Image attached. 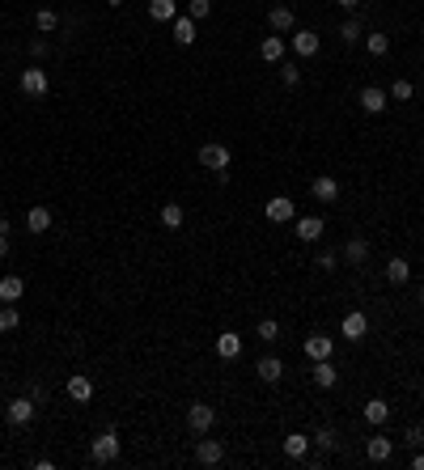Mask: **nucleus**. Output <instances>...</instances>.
<instances>
[{"instance_id":"nucleus-36","label":"nucleus","mask_w":424,"mask_h":470,"mask_svg":"<svg viewBox=\"0 0 424 470\" xmlns=\"http://www.w3.org/2000/svg\"><path fill=\"white\" fill-rule=\"evenodd\" d=\"M280 81H284L289 89H297V85H302V68H297V64H284V60H280Z\"/></svg>"},{"instance_id":"nucleus-14","label":"nucleus","mask_w":424,"mask_h":470,"mask_svg":"<svg viewBox=\"0 0 424 470\" xmlns=\"http://www.w3.org/2000/svg\"><path fill=\"white\" fill-rule=\"evenodd\" d=\"M293 225H297V242H310L314 246L322 237V216H297Z\"/></svg>"},{"instance_id":"nucleus-31","label":"nucleus","mask_w":424,"mask_h":470,"mask_svg":"<svg viewBox=\"0 0 424 470\" xmlns=\"http://www.w3.org/2000/svg\"><path fill=\"white\" fill-rule=\"evenodd\" d=\"M21 327V314H17V305H0V335H13Z\"/></svg>"},{"instance_id":"nucleus-34","label":"nucleus","mask_w":424,"mask_h":470,"mask_svg":"<svg viewBox=\"0 0 424 470\" xmlns=\"http://www.w3.org/2000/svg\"><path fill=\"white\" fill-rule=\"evenodd\" d=\"M365 51L369 56H386L390 51V34H365Z\"/></svg>"},{"instance_id":"nucleus-6","label":"nucleus","mask_w":424,"mask_h":470,"mask_svg":"<svg viewBox=\"0 0 424 470\" xmlns=\"http://www.w3.org/2000/svg\"><path fill=\"white\" fill-rule=\"evenodd\" d=\"M34 411H38V403L30 399V394H21V399H13V403H9V411H5V415H9V424H13V428H26L30 419H34Z\"/></svg>"},{"instance_id":"nucleus-16","label":"nucleus","mask_w":424,"mask_h":470,"mask_svg":"<svg viewBox=\"0 0 424 470\" xmlns=\"http://www.w3.org/2000/svg\"><path fill=\"white\" fill-rule=\"evenodd\" d=\"M318 34L314 30H293V51L297 56H302V60H310V56H318Z\"/></svg>"},{"instance_id":"nucleus-5","label":"nucleus","mask_w":424,"mask_h":470,"mask_svg":"<svg viewBox=\"0 0 424 470\" xmlns=\"http://www.w3.org/2000/svg\"><path fill=\"white\" fill-rule=\"evenodd\" d=\"M17 85H21V93H26V97H43L47 89H52V77H47V68H26Z\"/></svg>"},{"instance_id":"nucleus-43","label":"nucleus","mask_w":424,"mask_h":470,"mask_svg":"<svg viewBox=\"0 0 424 470\" xmlns=\"http://www.w3.org/2000/svg\"><path fill=\"white\" fill-rule=\"evenodd\" d=\"M412 470H424V454L420 449H412Z\"/></svg>"},{"instance_id":"nucleus-20","label":"nucleus","mask_w":424,"mask_h":470,"mask_svg":"<svg viewBox=\"0 0 424 470\" xmlns=\"http://www.w3.org/2000/svg\"><path fill=\"white\" fill-rule=\"evenodd\" d=\"M361 415H365V424H373V428H382L386 419H390V403H386V399H369Z\"/></svg>"},{"instance_id":"nucleus-10","label":"nucleus","mask_w":424,"mask_h":470,"mask_svg":"<svg viewBox=\"0 0 424 470\" xmlns=\"http://www.w3.org/2000/svg\"><path fill=\"white\" fill-rule=\"evenodd\" d=\"M267 26H271V34H293L297 17H293V9H289V5H276V9L267 13Z\"/></svg>"},{"instance_id":"nucleus-15","label":"nucleus","mask_w":424,"mask_h":470,"mask_svg":"<svg viewBox=\"0 0 424 470\" xmlns=\"http://www.w3.org/2000/svg\"><path fill=\"white\" fill-rule=\"evenodd\" d=\"M216 356H221V360L242 356V335H238V331H221V335H216Z\"/></svg>"},{"instance_id":"nucleus-38","label":"nucleus","mask_w":424,"mask_h":470,"mask_svg":"<svg viewBox=\"0 0 424 470\" xmlns=\"http://www.w3.org/2000/svg\"><path fill=\"white\" fill-rule=\"evenodd\" d=\"M386 93L394 97V102H412V93H416V89H412V81H394Z\"/></svg>"},{"instance_id":"nucleus-4","label":"nucleus","mask_w":424,"mask_h":470,"mask_svg":"<svg viewBox=\"0 0 424 470\" xmlns=\"http://www.w3.org/2000/svg\"><path fill=\"white\" fill-rule=\"evenodd\" d=\"M230 148L225 144H216V140H208L204 148H199V165H204V169H216V174H221V169H230Z\"/></svg>"},{"instance_id":"nucleus-26","label":"nucleus","mask_w":424,"mask_h":470,"mask_svg":"<svg viewBox=\"0 0 424 470\" xmlns=\"http://www.w3.org/2000/svg\"><path fill=\"white\" fill-rule=\"evenodd\" d=\"M331 348H335V343H331L327 335H310V339H306V356H310V360H331Z\"/></svg>"},{"instance_id":"nucleus-25","label":"nucleus","mask_w":424,"mask_h":470,"mask_svg":"<svg viewBox=\"0 0 424 470\" xmlns=\"http://www.w3.org/2000/svg\"><path fill=\"white\" fill-rule=\"evenodd\" d=\"M386 280H390V284H408V280H412V263H408L403 255H394V259L386 263Z\"/></svg>"},{"instance_id":"nucleus-1","label":"nucleus","mask_w":424,"mask_h":470,"mask_svg":"<svg viewBox=\"0 0 424 470\" xmlns=\"http://www.w3.org/2000/svg\"><path fill=\"white\" fill-rule=\"evenodd\" d=\"M119 449H123V440H119V432H115V428H107V432H98V436L89 440V458H93L98 466H107V462H115V458H119Z\"/></svg>"},{"instance_id":"nucleus-46","label":"nucleus","mask_w":424,"mask_h":470,"mask_svg":"<svg viewBox=\"0 0 424 470\" xmlns=\"http://www.w3.org/2000/svg\"><path fill=\"white\" fill-rule=\"evenodd\" d=\"M416 301H420V305H424V284H420V292H416Z\"/></svg>"},{"instance_id":"nucleus-2","label":"nucleus","mask_w":424,"mask_h":470,"mask_svg":"<svg viewBox=\"0 0 424 470\" xmlns=\"http://www.w3.org/2000/svg\"><path fill=\"white\" fill-rule=\"evenodd\" d=\"M212 424H216V407H208V403H191V407H187V428H191L195 436H208Z\"/></svg>"},{"instance_id":"nucleus-22","label":"nucleus","mask_w":424,"mask_h":470,"mask_svg":"<svg viewBox=\"0 0 424 470\" xmlns=\"http://www.w3.org/2000/svg\"><path fill=\"white\" fill-rule=\"evenodd\" d=\"M259 56H263L267 64H280V60H284V34H267V38L259 43Z\"/></svg>"},{"instance_id":"nucleus-27","label":"nucleus","mask_w":424,"mask_h":470,"mask_svg":"<svg viewBox=\"0 0 424 470\" xmlns=\"http://www.w3.org/2000/svg\"><path fill=\"white\" fill-rule=\"evenodd\" d=\"M335 381H339L335 364H331V360H314V386H318V390H331Z\"/></svg>"},{"instance_id":"nucleus-28","label":"nucleus","mask_w":424,"mask_h":470,"mask_svg":"<svg viewBox=\"0 0 424 470\" xmlns=\"http://www.w3.org/2000/svg\"><path fill=\"white\" fill-rule=\"evenodd\" d=\"M148 17L153 21H174L179 17V0H148Z\"/></svg>"},{"instance_id":"nucleus-30","label":"nucleus","mask_w":424,"mask_h":470,"mask_svg":"<svg viewBox=\"0 0 424 470\" xmlns=\"http://www.w3.org/2000/svg\"><path fill=\"white\" fill-rule=\"evenodd\" d=\"M34 26H38V34L60 30V13H56V9H38V13H34Z\"/></svg>"},{"instance_id":"nucleus-45","label":"nucleus","mask_w":424,"mask_h":470,"mask_svg":"<svg viewBox=\"0 0 424 470\" xmlns=\"http://www.w3.org/2000/svg\"><path fill=\"white\" fill-rule=\"evenodd\" d=\"M5 255H9V237H5V233H0V259H5Z\"/></svg>"},{"instance_id":"nucleus-19","label":"nucleus","mask_w":424,"mask_h":470,"mask_svg":"<svg viewBox=\"0 0 424 470\" xmlns=\"http://www.w3.org/2000/svg\"><path fill=\"white\" fill-rule=\"evenodd\" d=\"M310 445H314V440H310L306 432H289V436H284V458H293V462H302V458L310 454Z\"/></svg>"},{"instance_id":"nucleus-13","label":"nucleus","mask_w":424,"mask_h":470,"mask_svg":"<svg viewBox=\"0 0 424 470\" xmlns=\"http://www.w3.org/2000/svg\"><path fill=\"white\" fill-rule=\"evenodd\" d=\"M255 373H259V381H267V386H276V381L284 377V360H280V356H263V360L255 364Z\"/></svg>"},{"instance_id":"nucleus-29","label":"nucleus","mask_w":424,"mask_h":470,"mask_svg":"<svg viewBox=\"0 0 424 470\" xmlns=\"http://www.w3.org/2000/svg\"><path fill=\"white\" fill-rule=\"evenodd\" d=\"M183 220H187L183 204H161V225L166 229H183Z\"/></svg>"},{"instance_id":"nucleus-24","label":"nucleus","mask_w":424,"mask_h":470,"mask_svg":"<svg viewBox=\"0 0 424 470\" xmlns=\"http://www.w3.org/2000/svg\"><path fill=\"white\" fill-rule=\"evenodd\" d=\"M344 259H348V267H361V263L369 259V242H365V237H348Z\"/></svg>"},{"instance_id":"nucleus-32","label":"nucleus","mask_w":424,"mask_h":470,"mask_svg":"<svg viewBox=\"0 0 424 470\" xmlns=\"http://www.w3.org/2000/svg\"><path fill=\"white\" fill-rule=\"evenodd\" d=\"M339 38H344V47H353V43H361V38H365V30H361V21H357V17H348L344 26H339Z\"/></svg>"},{"instance_id":"nucleus-42","label":"nucleus","mask_w":424,"mask_h":470,"mask_svg":"<svg viewBox=\"0 0 424 470\" xmlns=\"http://www.w3.org/2000/svg\"><path fill=\"white\" fill-rule=\"evenodd\" d=\"M30 56H34V60L47 56V38H30Z\"/></svg>"},{"instance_id":"nucleus-33","label":"nucleus","mask_w":424,"mask_h":470,"mask_svg":"<svg viewBox=\"0 0 424 470\" xmlns=\"http://www.w3.org/2000/svg\"><path fill=\"white\" fill-rule=\"evenodd\" d=\"M310 440L318 445V449H327V454H331V449H339V432H335V428H318Z\"/></svg>"},{"instance_id":"nucleus-17","label":"nucleus","mask_w":424,"mask_h":470,"mask_svg":"<svg viewBox=\"0 0 424 470\" xmlns=\"http://www.w3.org/2000/svg\"><path fill=\"white\" fill-rule=\"evenodd\" d=\"M26 229L38 237V233H47V229H52V208H47V204H34L30 212H26Z\"/></svg>"},{"instance_id":"nucleus-40","label":"nucleus","mask_w":424,"mask_h":470,"mask_svg":"<svg viewBox=\"0 0 424 470\" xmlns=\"http://www.w3.org/2000/svg\"><path fill=\"white\" fill-rule=\"evenodd\" d=\"M403 440L412 445V449H420V445H424V428H408V432H403Z\"/></svg>"},{"instance_id":"nucleus-21","label":"nucleus","mask_w":424,"mask_h":470,"mask_svg":"<svg viewBox=\"0 0 424 470\" xmlns=\"http://www.w3.org/2000/svg\"><path fill=\"white\" fill-rule=\"evenodd\" d=\"M199 34H195V17H187V13H179V17H174V43H179V47H191Z\"/></svg>"},{"instance_id":"nucleus-41","label":"nucleus","mask_w":424,"mask_h":470,"mask_svg":"<svg viewBox=\"0 0 424 470\" xmlns=\"http://www.w3.org/2000/svg\"><path fill=\"white\" fill-rule=\"evenodd\" d=\"M26 394H30L34 403H47V390H43V381H30V386H26Z\"/></svg>"},{"instance_id":"nucleus-3","label":"nucleus","mask_w":424,"mask_h":470,"mask_svg":"<svg viewBox=\"0 0 424 470\" xmlns=\"http://www.w3.org/2000/svg\"><path fill=\"white\" fill-rule=\"evenodd\" d=\"M263 216L271 220V225H284V220H297V204L289 200V195H271V200L263 204Z\"/></svg>"},{"instance_id":"nucleus-9","label":"nucleus","mask_w":424,"mask_h":470,"mask_svg":"<svg viewBox=\"0 0 424 470\" xmlns=\"http://www.w3.org/2000/svg\"><path fill=\"white\" fill-rule=\"evenodd\" d=\"M195 462L199 466H221V462H225V445H221V440H199L195 445Z\"/></svg>"},{"instance_id":"nucleus-35","label":"nucleus","mask_w":424,"mask_h":470,"mask_svg":"<svg viewBox=\"0 0 424 470\" xmlns=\"http://www.w3.org/2000/svg\"><path fill=\"white\" fill-rule=\"evenodd\" d=\"M255 335H259L263 343H276V339H280V322H276V318H263V322L255 327Z\"/></svg>"},{"instance_id":"nucleus-8","label":"nucleus","mask_w":424,"mask_h":470,"mask_svg":"<svg viewBox=\"0 0 424 470\" xmlns=\"http://www.w3.org/2000/svg\"><path fill=\"white\" fill-rule=\"evenodd\" d=\"M357 102H361V110H365V115H382V110L390 106V93H386V89H378V85H365Z\"/></svg>"},{"instance_id":"nucleus-39","label":"nucleus","mask_w":424,"mask_h":470,"mask_svg":"<svg viewBox=\"0 0 424 470\" xmlns=\"http://www.w3.org/2000/svg\"><path fill=\"white\" fill-rule=\"evenodd\" d=\"M335 263H339V255H335V250H322V255H318V271H331Z\"/></svg>"},{"instance_id":"nucleus-12","label":"nucleus","mask_w":424,"mask_h":470,"mask_svg":"<svg viewBox=\"0 0 424 470\" xmlns=\"http://www.w3.org/2000/svg\"><path fill=\"white\" fill-rule=\"evenodd\" d=\"M390 454H394V440H390V436L378 432V436L365 440V458H369V462H390Z\"/></svg>"},{"instance_id":"nucleus-11","label":"nucleus","mask_w":424,"mask_h":470,"mask_svg":"<svg viewBox=\"0 0 424 470\" xmlns=\"http://www.w3.org/2000/svg\"><path fill=\"white\" fill-rule=\"evenodd\" d=\"M310 195H314V200H322V204H335V200H339V183H335L331 174H318V178L310 183Z\"/></svg>"},{"instance_id":"nucleus-18","label":"nucleus","mask_w":424,"mask_h":470,"mask_svg":"<svg viewBox=\"0 0 424 470\" xmlns=\"http://www.w3.org/2000/svg\"><path fill=\"white\" fill-rule=\"evenodd\" d=\"M68 399H72V403H89V399H93V381H89L85 373H72V377H68Z\"/></svg>"},{"instance_id":"nucleus-47","label":"nucleus","mask_w":424,"mask_h":470,"mask_svg":"<svg viewBox=\"0 0 424 470\" xmlns=\"http://www.w3.org/2000/svg\"><path fill=\"white\" fill-rule=\"evenodd\" d=\"M119 5H123V0H111V9H119Z\"/></svg>"},{"instance_id":"nucleus-44","label":"nucleus","mask_w":424,"mask_h":470,"mask_svg":"<svg viewBox=\"0 0 424 470\" xmlns=\"http://www.w3.org/2000/svg\"><path fill=\"white\" fill-rule=\"evenodd\" d=\"M335 5H339V9H348V13H353V9L361 5V0H335Z\"/></svg>"},{"instance_id":"nucleus-7","label":"nucleus","mask_w":424,"mask_h":470,"mask_svg":"<svg viewBox=\"0 0 424 470\" xmlns=\"http://www.w3.org/2000/svg\"><path fill=\"white\" fill-rule=\"evenodd\" d=\"M339 335H344L348 343H361V339L369 335V318H365L361 309H353V314H344V322H339Z\"/></svg>"},{"instance_id":"nucleus-37","label":"nucleus","mask_w":424,"mask_h":470,"mask_svg":"<svg viewBox=\"0 0 424 470\" xmlns=\"http://www.w3.org/2000/svg\"><path fill=\"white\" fill-rule=\"evenodd\" d=\"M187 17H195V21L212 17V0H191V5H187Z\"/></svg>"},{"instance_id":"nucleus-23","label":"nucleus","mask_w":424,"mask_h":470,"mask_svg":"<svg viewBox=\"0 0 424 470\" xmlns=\"http://www.w3.org/2000/svg\"><path fill=\"white\" fill-rule=\"evenodd\" d=\"M21 292H26V280H21V276H5V280H0V301H5V305H17Z\"/></svg>"}]
</instances>
